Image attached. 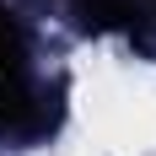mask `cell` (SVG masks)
Instances as JSON below:
<instances>
[{"label": "cell", "mask_w": 156, "mask_h": 156, "mask_svg": "<svg viewBox=\"0 0 156 156\" xmlns=\"http://www.w3.org/2000/svg\"><path fill=\"white\" fill-rule=\"evenodd\" d=\"M54 119H59V108H54L27 76L0 81V140L32 145V140H43L48 129H54Z\"/></svg>", "instance_id": "cell-1"}, {"label": "cell", "mask_w": 156, "mask_h": 156, "mask_svg": "<svg viewBox=\"0 0 156 156\" xmlns=\"http://www.w3.org/2000/svg\"><path fill=\"white\" fill-rule=\"evenodd\" d=\"M76 16L86 32H140L145 27L140 0H76Z\"/></svg>", "instance_id": "cell-2"}, {"label": "cell", "mask_w": 156, "mask_h": 156, "mask_svg": "<svg viewBox=\"0 0 156 156\" xmlns=\"http://www.w3.org/2000/svg\"><path fill=\"white\" fill-rule=\"evenodd\" d=\"M22 59H27V38H22V27H16V16L0 5V81L22 76Z\"/></svg>", "instance_id": "cell-3"}, {"label": "cell", "mask_w": 156, "mask_h": 156, "mask_svg": "<svg viewBox=\"0 0 156 156\" xmlns=\"http://www.w3.org/2000/svg\"><path fill=\"white\" fill-rule=\"evenodd\" d=\"M151 5H156V0H151Z\"/></svg>", "instance_id": "cell-4"}]
</instances>
